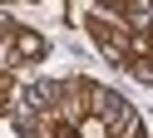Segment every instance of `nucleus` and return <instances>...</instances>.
Wrapping results in <instances>:
<instances>
[{"label": "nucleus", "instance_id": "nucleus-1", "mask_svg": "<svg viewBox=\"0 0 153 138\" xmlns=\"http://www.w3.org/2000/svg\"><path fill=\"white\" fill-rule=\"evenodd\" d=\"M79 138H109L104 118H84V123H79Z\"/></svg>", "mask_w": 153, "mask_h": 138}]
</instances>
